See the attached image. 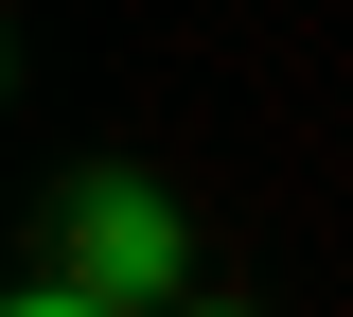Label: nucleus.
Masks as SVG:
<instances>
[{"label": "nucleus", "instance_id": "obj_1", "mask_svg": "<svg viewBox=\"0 0 353 317\" xmlns=\"http://www.w3.org/2000/svg\"><path fill=\"white\" fill-rule=\"evenodd\" d=\"M71 282H88V300H159V282H176L159 177H71Z\"/></svg>", "mask_w": 353, "mask_h": 317}, {"label": "nucleus", "instance_id": "obj_2", "mask_svg": "<svg viewBox=\"0 0 353 317\" xmlns=\"http://www.w3.org/2000/svg\"><path fill=\"white\" fill-rule=\"evenodd\" d=\"M18 317H124V300H88V282H18Z\"/></svg>", "mask_w": 353, "mask_h": 317}, {"label": "nucleus", "instance_id": "obj_3", "mask_svg": "<svg viewBox=\"0 0 353 317\" xmlns=\"http://www.w3.org/2000/svg\"><path fill=\"white\" fill-rule=\"evenodd\" d=\"M176 317H230V300H176Z\"/></svg>", "mask_w": 353, "mask_h": 317}]
</instances>
